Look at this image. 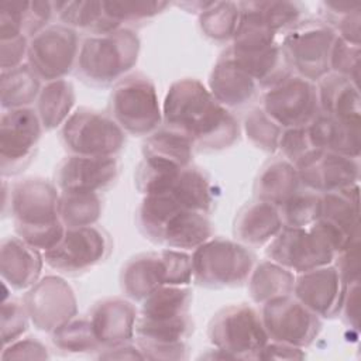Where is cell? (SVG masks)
<instances>
[{"label":"cell","mask_w":361,"mask_h":361,"mask_svg":"<svg viewBox=\"0 0 361 361\" xmlns=\"http://www.w3.org/2000/svg\"><path fill=\"white\" fill-rule=\"evenodd\" d=\"M166 128L186 137L193 147L221 149L238 137V123L202 82L180 79L171 85L162 106Z\"/></svg>","instance_id":"1"},{"label":"cell","mask_w":361,"mask_h":361,"mask_svg":"<svg viewBox=\"0 0 361 361\" xmlns=\"http://www.w3.org/2000/svg\"><path fill=\"white\" fill-rule=\"evenodd\" d=\"M59 193L48 180L27 178L17 182L10 193V212L20 238L49 251L63 237L66 227L59 219Z\"/></svg>","instance_id":"2"},{"label":"cell","mask_w":361,"mask_h":361,"mask_svg":"<svg viewBox=\"0 0 361 361\" xmlns=\"http://www.w3.org/2000/svg\"><path fill=\"white\" fill-rule=\"evenodd\" d=\"M138 221L145 235L173 250H195L213 234L206 213L185 209L164 195L144 196Z\"/></svg>","instance_id":"3"},{"label":"cell","mask_w":361,"mask_h":361,"mask_svg":"<svg viewBox=\"0 0 361 361\" xmlns=\"http://www.w3.org/2000/svg\"><path fill=\"white\" fill-rule=\"evenodd\" d=\"M138 37L127 28L90 35L79 47L78 75L93 85L117 83L137 63Z\"/></svg>","instance_id":"4"},{"label":"cell","mask_w":361,"mask_h":361,"mask_svg":"<svg viewBox=\"0 0 361 361\" xmlns=\"http://www.w3.org/2000/svg\"><path fill=\"white\" fill-rule=\"evenodd\" d=\"M192 278V257L182 250L165 248L131 258L121 271V289L128 298L144 300L166 285L188 286Z\"/></svg>","instance_id":"5"},{"label":"cell","mask_w":361,"mask_h":361,"mask_svg":"<svg viewBox=\"0 0 361 361\" xmlns=\"http://www.w3.org/2000/svg\"><path fill=\"white\" fill-rule=\"evenodd\" d=\"M110 116L133 135H149L162 121V111L154 83L142 73L118 80L110 97Z\"/></svg>","instance_id":"6"},{"label":"cell","mask_w":361,"mask_h":361,"mask_svg":"<svg viewBox=\"0 0 361 361\" xmlns=\"http://www.w3.org/2000/svg\"><path fill=\"white\" fill-rule=\"evenodd\" d=\"M190 257L193 278L210 288L245 282L254 264L252 254L244 245L224 238H209Z\"/></svg>","instance_id":"7"},{"label":"cell","mask_w":361,"mask_h":361,"mask_svg":"<svg viewBox=\"0 0 361 361\" xmlns=\"http://www.w3.org/2000/svg\"><path fill=\"white\" fill-rule=\"evenodd\" d=\"M337 32L323 21H299L283 32L281 47L292 71L314 82L330 71V55Z\"/></svg>","instance_id":"8"},{"label":"cell","mask_w":361,"mask_h":361,"mask_svg":"<svg viewBox=\"0 0 361 361\" xmlns=\"http://www.w3.org/2000/svg\"><path fill=\"white\" fill-rule=\"evenodd\" d=\"M209 338L234 360L258 358L269 341L261 314L247 305H231L217 312L209 326Z\"/></svg>","instance_id":"9"},{"label":"cell","mask_w":361,"mask_h":361,"mask_svg":"<svg viewBox=\"0 0 361 361\" xmlns=\"http://www.w3.org/2000/svg\"><path fill=\"white\" fill-rule=\"evenodd\" d=\"M61 135L66 149L82 157H114L126 144V133L111 116L87 107L71 114Z\"/></svg>","instance_id":"10"},{"label":"cell","mask_w":361,"mask_h":361,"mask_svg":"<svg viewBox=\"0 0 361 361\" xmlns=\"http://www.w3.org/2000/svg\"><path fill=\"white\" fill-rule=\"evenodd\" d=\"M262 110L285 130L307 127L322 113L317 86L302 76L290 75L267 89Z\"/></svg>","instance_id":"11"},{"label":"cell","mask_w":361,"mask_h":361,"mask_svg":"<svg viewBox=\"0 0 361 361\" xmlns=\"http://www.w3.org/2000/svg\"><path fill=\"white\" fill-rule=\"evenodd\" d=\"M265 252L271 261L296 274L330 265L336 257V252L313 226H283L269 241Z\"/></svg>","instance_id":"12"},{"label":"cell","mask_w":361,"mask_h":361,"mask_svg":"<svg viewBox=\"0 0 361 361\" xmlns=\"http://www.w3.org/2000/svg\"><path fill=\"white\" fill-rule=\"evenodd\" d=\"M261 320L269 340L300 348L309 345L322 327L319 316L292 295L262 303Z\"/></svg>","instance_id":"13"},{"label":"cell","mask_w":361,"mask_h":361,"mask_svg":"<svg viewBox=\"0 0 361 361\" xmlns=\"http://www.w3.org/2000/svg\"><path fill=\"white\" fill-rule=\"evenodd\" d=\"M79 54L78 34L73 28L61 24L45 27L28 42V65L47 82L63 79Z\"/></svg>","instance_id":"14"},{"label":"cell","mask_w":361,"mask_h":361,"mask_svg":"<svg viewBox=\"0 0 361 361\" xmlns=\"http://www.w3.org/2000/svg\"><path fill=\"white\" fill-rule=\"evenodd\" d=\"M42 124L31 107L4 110L0 118L1 173L13 175L24 168L39 141Z\"/></svg>","instance_id":"15"},{"label":"cell","mask_w":361,"mask_h":361,"mask_svg":"<svg viewBox=\"0 0 361 361\" xmlns=\"http://www.w3.org/2000/svg\"><path fill=\"white\" fill-rule=\"evenodd\" d=\"M109 251V235L93 224L66 228L62 240L44 252V259L59 272L79 274L103 261Z\"/></svg>","instance_id":"16"},{"label":"cell","mask_w":361,"mask_h":361,"mask_svg":"<svg viewBox=\"0 0 361 361\" xmlns=\"http://www.w3.org/2000/svg\"><path fill=\"white\" fill-rule=\"evenodd\" d=\"M30 320L38 330L52 333L76 316V298L61 278L49 275L37 281L24 298Z\"/></svg>","instance_id":"17"},{"label":"cell","mask_w":361,"mask_h":361,"mask_svg":"<svg viewBox=\"0 0 361 361\" xmlns=\"http://www.w3.org/2000/svg\"><path fill=\"white\" fill-rule=\"evenodd\" d=\"M120 172L116 157L65 158L55 171V183L61 192L99 193L114 183Z\"/></svg>","instance_id":"18"},{"label":"cell","mask_w":361,"mask_h":361,"mask_svg":"<svg viewBox=\"0 0 361 361\" xmlns=\"http://www.w3.org/2000/svg\"><path fill=\"white\" fill-rule=\"evenodd\" d=\"M345 288L337 268L324 265L299 274L292 293L319 317H333L341 310Z\"/></svg>","instance_id":"19"},{"label":"cell","mask_w":361,"mask_h":361,"mask_svg":"<svg viewBox=\"0 0 361 361\" xmlns=\"http://www.w3.org/2000/svg\"><path fill=\"white\" fill-rule=\"evenodd\" d=\"M299 179L309 190L334 192L358 183L360 166L357 158L320 151L298 168Z\"/></svg>","instance_id":"20"},{"label":"cell","mask_w":361,"mask_h":361,"mask_svg":"<svg viewBox=\"0 0 361 361\" xmlns=\"http://www.w3.org/2000/svg\"><path fill=\"white\" fill-rule=\"evenodd\" d=\"M89 316L94 337L102 347L126 344L135 334L137 310L128 300L104 299L92 309Z\"/></svg>","instance_id":"21"},{"label":"cell","mask_w":361,"mask_h":361,"mask_svg":"<svg viewBox=\"0 0 361 361\" xmlns=\"http://www.w3.org/2000/svg\"><path fill=\"white\" fill-rule=\"evenodd\" d=\"M257 82L230 56L224 55L213 66L209 78V90L214 99L227 107H241L250 103L257 93Z\"/></svg>","instance_id":"22"},{"label":"cell","mask_w":361,"mask_h":361,"mask_svg":"<svg viewBox=\"0 0 361 361\" xmlns=\"http://www.w3.org/2000/svg\"><path fill=\"white\" fill-rule=\"evenodd\" d=\"M42 257L37 248L20 237L1 241L0 271L3 282L14 289H30L41 274Z\"/></svg>","instance_id":"23"},{"label":"cell","mask_w":361,"mask_h":361,"mask_svg":"<svg viewBox=\"0 0 361 361\" xmlns=\"http://www.w3.org/2000/svg\"><path fill=\"white\" fill-rule=\"evenodd\" d=\"M282 228L279 207L262 200L245 204L234 221L235 238L251 247L269 243Z\"/></svg>","instance_id":"24"},{"label":"cell","mask_w":361,"mask_h":361,"mask_svg":"<svg viewBox=\"0 0 361 361\" xmlns=\"http://www.w3.org/2000/svg\"><path fill=\"white\" fill-rule=\"evenodd\" d=\"M320 111L347 124H360L358 85L340 75H326L317 85Z\"/></svg>","instance_id":"25"},{"label":"cell","mask_w":361,"mask_h":361,"mask_svg":"<svg viewBox=\"0 0 361 361\" xmlns=\"http://www.w3.org/2000/svg\"><path fill=\"white\" fill-rule=\"evenodd\" d=\"M307 128L313 144L319 149L358 159L361 147L360 124H347L320 113Z\"/></svg>","instance_id":"26"},{"label":"cell","mask_w":361,"mask_h":361,"mask_svg":"<svg viewBox=\"0 0 361 361\" xmlns=\"http://www.w3.org/2000/svg\"><path fill=\"white\" fill-rule=\"evenodd\" d=\"M192 292L188 286L166 285L142 300L137 320L144 323H172L189 317Z\"/></svg>","instance_id":"27"},{"label":"cell","mask_w":361,"mask_h":361,"mask_svg":"<svg viewBox=\"0 0 361 361\" xmlns=\"http://www.w3.org/2000/svg\"><path fill=\"white\" fill-rule=\"evenodd\" d=\"M299 172L285 158L269 161L259 172L255 182V196L258 200L282 206L299 192Z\"/></svg>","instance_id":"28"},{"label":"cell","mask_w":361,"mask_h":361,"mask_svg":"<svg viewBox=\"0 0 361 361\" xmlns=\"http://www.w3.org/2000/svg\"><path fill=\"white\" fill-rule=\"evenodd\" d=\"M158 195H164L185 209L209 214L213 206V190L207 176L196 166H186ZM155 196V195H152Z\"/></svg>","instance_id":"29"},{"label":"cell","mask_w":361,"mask_h":361,"mask_svg":"<svg viewBox=\"0 0 361 361\" xmlns=\"http://www.w3.org/2000/svg\"><path fill=\"white\" fill-rule=\"evenodd\" d=\"M52 4L62 24L73 30H86L92 35H100L120 28V24L106 14L103 1H56Z\"/></svg>","instance_id":"30"},{"label":"cell","mask_w":361,"mask_h":361,"mask_svg":"<svg viewBox=\"0 0 361 361\" xmlns=\"http://www.w3.org/2000/svg\"><path fill=\"white\" fill-rule=\"evenodd\" d=\"M75 89L66 79L48 82L37 99V114L44 130H54L63 126L71 117L75 106Z\"/></svg>","instance_id":"31"},{"label":"cell","mask_w":361,"mask_h":361,"mask_svg":"<svg viewBox=\"0 0 361 361\" xmlns=\"http://www.w3.org/2000/svg\"><path fill=\"white\" fill-rule=\"evenodd\" d=\"M248 278L250 295L259 305L278 296L290 295L293 290V272L271 259L258 264Z\"/></svg>","instance_id":"32"},{"label":"cell","mask_w":361,"mask_h":361,"mask_svg":"<svg viewBox=\"0 0 361 361\" xmlns=\"http://www.w3.org/2000/svg\"><path fill=\"white\" fill-rule=\"evenodd\" d=\"M320 219L330 221L348 235H358V183L322 195Z\"/></svg>","instance_id":"33"},{"label":"cell","mask_w":361,"mask_h":361,"mask_svg":"<svg viewBox=\"0 0 361 361\" xmlns=\"http://www.w3.org/2000/svg\"><path fill=\"white\" fill-rule=\"evenodd\" d=\"M39 78L28 63L1 71V106L4 110L28 107L41 92Z\"/></svg>","instance_id":"34"},{"label":"cell","mask_w":361,"mask_h":361,"mask_svg":"<svg viewBox=\"0 0 361 361\" xmlns=\"http://www.w3.org/2000/svg\"><path fill=\"white\" fill-rule=\"evenodd\" d=\"M193 144L179 133L169 128L149 134L142 145L144 158H152L180 168L189 166L193 157Z\"/></svg>","instance_id":"35"},{"label":"cell","mask_w":361,"mask_h":361,"mask_svg":"<svg viewBox=\"0 0 361 361\" xmlns=\"http://www.w3.org/2000/svg\"><path fill=\"white\" fill-rule=\"evenodd\" d=\"M100 214L99 193L62 192L59 196V219L66 228L93 226Z\"/></svg>","instance_id":"36"},{"label":"cell","mask_w":361,"mask_h":361,"mask_svg":"<svg viewBox=\"0 0 361 361\" xmlns=\"http://www.w3.org/2000/svg\"><path fill=\"white\" fill-rule=\"evenodd\" d=\"M241 18L238 3L210 1L200 13V28L203 34L214 41L233 39Z\"/></svg>","instance_id":"37"},{"label":"cell","mask_w":361,"mask_h":361,"mask_svg":"<svg viewBox=\"0 0 361 361\" xmlns=\"http://www.w3.org/2000/svg\"><path fill=\"white\" fill-rule=\"evenodd\" d=\"M240 6L276 35L296 25L302 14L300 6L292 1H244Z\"/></svg>","instance_id":"38"},{"label":"cell","mask_w":361,"mask_h":361,"mask_svg":"<svg viewBox=\"0 0 361 361\" xmlns=\"http://www.w3.org/2000/svg\"><path fill=\"white\" fill-rule=\"evenodd\" d=\"M279 213L286 227H309L322 216V195L313 190L298 192L279 206Z\"/></svg>","instance_id":"39"},{"label":"cell","mask_w":361,"mask_h":361,"mask_svg":"<svg viewBox=\"0 0 361 361\" xmlns=\"http://www.w3.org/2000/svg\"><path fill=\"white\" fill-rule=\"evenodd\" d=\"M52 343L59 350L69 353H86L102 347L94 337L89 319L69 320L52 331Z\"/></svg>","instance_id":"40"},{"label":"cell","mask_w":361,"mask_h":361,"mask_svg":"<svg viewBox=\"0 0 361 361\" xmlns=\"http://www.w3.org/2000/svg\"><path fill=\"white\" fill-rule=\"evenodd\" d=\"M247 138L259 149L275 152L282 135V127L271 120L262 109H254L244 121Z\"/></svg>","instance_id":"41"},{"label":"cell","mask_w":361,"mask_h":361,"mask_svg":"<svg viewBox=\"0 0 361 361\" xmlns=\"http://www.w3.org/2000/svg\"><path fill=\"white\" fill-rule=\"evenodd\" d=\"M278 149H281L282 158L289 161L296 169L305 165L317 152L323 151L313 144L307 127L288 128L282 131Z\"/></svg>","instance_id":"42"},{"label":"cell","mask_w":361,"mask_h":361,"mask_svg":"<svg viewBox=\"0 0 361 361\" xmlns=\"http://www.w3.org/2000/svg\"><path fill=\"white\" fill-rule=\"evenodd\" d=\"M106 14L121 25L124 21H141L159 14L165 1H103Z\"/></svg>","instance_id":"43"},{"label":"cell","mask_w":361,"mask_h":361,"mask_svg":"<svg viewBox=\"0 0 361 361\" xmlns=\"http://www.w3.org/2000/svg\"><path fill=\"white\" fill-rule=\"evenodd\" d=\"M330 71H333L336 75L348 78L358 85L360 45L350 44L337 35L330 55Z\"/></svg>","instance_id":"44"},{"label":"cell","mask_w":361,"mask_h":361,"mask_svg":"<svg viewBox=\"0 0 361 361\" xmlns=\"http://www.w3.org/2000/svg\"><path fill=\"white\" fill-rule=\"evenodd\" d=\"M28 313L24 303L14 299L3 300L1 306V341L3 347L18 340L20 336L27 330Z\"/></svg>","instance_id":"45"},{"label":"cell","mask_w":361,"mask_h":361,"mask_svg":"<svg viewBox=\"0 0 361 361\" xmlns=\"http://www.w3.org/2000/svg\"><path fill=\"white\" fill-rule=\"evenodd\" d=\"M3 360H44L48 358L47 347L31 337L28 338H18L7 345H4L1 355Z\"/></svg>","instance_id":"46"},{"label":"cell","mask_w":361,"mask_h":361,"mask_svg":"<svg viewBox=\"0 0 361 361\" xmlns=\"http://www.w3.org/2000/svg\"><path fill=\"white\" fill-rule=\"evenodd\" d=\"M338 265L336 267L345 285L360 282V241L354 238L343 251L338 252Z\"/></svg>","instance_id":"47"},{"label":"cell","mask_w":361,"mask_h":361,"mask_svg":"<svg viewBox=\"0 0 361 361\" xmlns=\"http://www.w3.org/2000/svg\"><path fill=\"white\" fill-rule=\"evenodd\" d=\"M137 345L142 353L144 358L151 360H182L186 358V344L179 343H148L138 341Z\"/></svg>","instance_id":"48"},{"label":"cell","mask_w":361,"mask_h":361,"mask_svg":"<svg viewBox=\"0 0 361 361\" xmlns=\"http://www.w3.org/2000/svg\"><path fill=\"white\" fill-rule=\"evenodd\" d=\"M27 55H28L27 37L20 35L16 38L1 41V71H8V69L21 66Z\"/></svg>","instance_id":"49"},{"label":"cell","mask_w":361,"mask_h":361,"mask_svg":"<svg viewBox=\"0 0 361 361\" xmlns=\"http://www.w3.org/2000/svg\"><path fill=\"white\" fill-rule=\"evenodd\" d=\"M258 358L261 360H302L305 358V353L300 347H293L283 343L268 341L265 347L259 351Z\"/></svg>","instance_id":"50"},{"label":"cell","mask_w":361,"mask_h":361,"mask_svg":"<svg viewBox=\"0 0 361 361\" xmlns=\"http://www.w3.org/2000/svg\"><path fill=\"white\" fill-rule=\"evenodd\" d=\"M338 32L341 39L360 45V10L353 11L338 20Z\"/></svg>","instance_id":"51"},{"label":"cell","mask_w":361,"mask_h":361,"mask_svg":"<svg viewBox=\"0 0 361 361\" xmlns=\"http://www.w3.org/2000/svg\"><path fill=\"white\" fill-rule=\"evenodd\" d=\"M358 292H360L358 282L347 285L344 299H343V306H341V309H344V312H345V317H347L348 323L354 329H358V310H360Z\"/></svg>","instance_id":"52"},{"label":"cell","mask_w":361,"mask_h":361,"mask_svg":"<svg viewBox=\"0 0 361 361\" xmlns=\"http://www.w3.org/2000/svg\"><path fill=\"white\" fill-rule=\"evenodd\" d=\"M99 358H118V360H123V358H130V360H135V358H144L142 353L140 351L138 345L134 347V345H128L127 343L126 344H120V345H114V347H107L106 348V353L100 354Z\"/></svg>","instance_id":"53"}]
</instances>
